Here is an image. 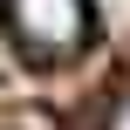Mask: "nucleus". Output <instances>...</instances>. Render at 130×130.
Masks as SVG:
<instances>
[{
	"mask_svg": "<svg viewBox=\"0 0 130 130\" xmlns=\"http://www.w3.org/2000/svg\"><path fill=\"white\" fill-rule=\"evenodd\" d=\"M0 21L27 62H69L89 41V0H0Z\"/></svg>",
	"mask_w": 130,
	"mask_h": 130,
	"instance_id": "1",
	"label": "nucleus"
},
{
	"mask_svg": "<svg viewBox=\"0 0 130 130\" xmlns=\"http://www.w3.org/2000/svg\"><path fill=\"white\" fill-rule=\"evenodd\" d=\"M14 130H48V117H14Z\"/></svg>",
	"mask_w": 130,
	"mask_h": 130,
	"instance_id": "3",
	"label": "nucleus"
},
{
	"mask_svg": "<svg viewBox=\"0 0 130 130\" xmlns=\"http://www.w3.org/2000/svg\"><path fill=\"white\" fill-rule=\"evenodd\" d=\"M103 130H130V96L117 103V110H110V123H103Z\"/></svg>",
	"mask_w": 130,
	"mask_h": 130,
	"instance_id": "2",
	"label": "nucleus"
}]
</instances>
